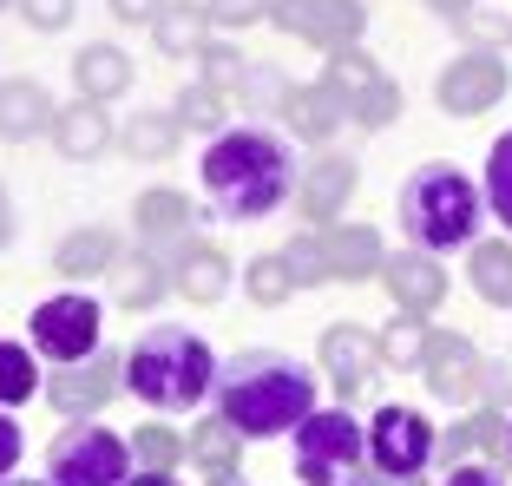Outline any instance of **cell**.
Here are the masks:
<instances>
[{"instance_id":"obj_1","label":"cell","mask_w":512,"mask_h":486,"mask_svg":"<svg viewBox=\"0 0 512 486\" xmlns=\"http://www.w3.org/2000/svg\"><path fill=\"white\" fill-rule=\"evenodd\" d=\"M296 184H302L296 152H289V138L270 132V125H230V132L211 138V152H204V198L230 224H256V217L283 211L296 198Z\"/></svg>"},{"instance_id":"obj_2","label":"cell","mask_w":512,"mask_h":486,"mask_svg":"<svg viewBox=\"0 0 512 486\" xmlns=\"http://www.w3.org/2000/svg\"><path fill=\"white\" fill-rule=\"evenodd\" d=\"M322 381L283 349H237L217 368V421H230L237 434L263 441V434H296L316 414Z\"/></svg>"},{"instance_id":"obj_3","label":"cell","mask_w":512,"mask_h":486,"mask_svg":"<svg viewBox=\"0 0 512 486\" xmlns=\"http://www.w3.org/2000/svg\"><path fill=\"white\" fill-rule=\"evenodd\" d=\"M217 355L197 329H178V322H158L125 349V388L145 401L151 414H197L217 395Z\"/></svg>"},{"instance_id":"obj_4","label":"cell","mask_w":512,"mask_h":486,"mask_svg":"<svg viewBox=\"0 0 512 486\" xmlns=\"http://www.w3.org/2000/svg\"><path fill=\"white\" fill-rule=\"evenodd\" d=\"M401 217H407V237L421 243L427 257L440 250H460V243H480V224H486V191L467 178L460 165H421L414 178L401 184Z\"/></svg>"},{"instance_id":"obj_5","label":"cell","mask_w":512,"mask_h":486,"mask_svg":"<svg viewBox=\"0 0 512 486\" xmlns=\"http://www.w3.org/2000/svg\"><path fill=\"white\" fill-rule=\"evenodd\" d=\"M368 467V427H355L348 408H316L296 427V473L302 486H355Z\"/></svg>"},{"instance_id":"obj_6","label":"cell","mask_w":512,"mask_h":486,"mask_svg":"<svg viewBox=\"0 0 512 486\" xmlns=\"http://www.w3.org/2000/svg\"><path fill=\"white\" fill-rule=\"evenodd\" d=\"M46 480L53 486H125L132 480V441L99 421H73L46 454Z\"/></svg>"},{"instance_id":"obj_7","label":"cell","mask_w":512,"mask_h":486,"mask_svg":"<svg viewBox=\"0 0 512 486\" xmlns=\"http://www.w3.org/2000/svg\"><path fill=\"white\" fill-rule=\"evenodd\" d=\"M27 335H33V349H40V362H53V368L92 362L99 335H106V309L92 303L86 289H66V296H46L27 316Z\"/></svg>"},{"instance_id":"obj_8","label":"cell","mask_w":512,"mask_h":486,"mask_svg":"<svg viewBox=\"0 0 512 486\" xmlns=\"http://www.w3.org/2000/svg\"><path fill=\"white\" fill-rule=\"evenodd\" d=\"M440 454V427L427 421L421 408H401V401H388V408H375V421H368V460H375L381 480H421L427 467H434Z\"/></svg>"},{"instance_id":"obj_9","label":"cell","mask_w":512,"mask_h":486,"mask_svg":"<svg viewBox=\"0 0 512 486\" xmlns=\"http://www.w3.org/2000/svg\"><path fill=\"white\" fill-rule=\"evenodd\" d=\"M270 20L296 40L322 46V53H348L362 46V27H368V7L362 0H276Z\"/></svg>"},{"instance_id":"obj_10","label":"cell","mask_w":512,"mask_h":486,"mask_svg":"<svg viewBox=\"0 0 512 486\" xmlns=\"http://www.w3.org/2000/svg\"><path fill=\"white\" fill-rule=\"evenodd\" d=\"M119 388H125V355H106V349L92 355V362H73V368L46 375V401L60 414H73V421H92Z\"/></svg>"},{"instance_id":"obj_11","label":"cell","mask_w":512,"mask_h":486,"mask_svg":"<svg viewBox=\"0 0 512 486\" xmlns=\"http://www.w3.org/2000/svg\"><path fill=\"white\" fill-rule=\"evenodd\" d=\"M421 375H427V388H434L447 408H473V401H480L486 362H480V349H473L460 329H434V335H427V362H421Z\"/></svg>"},{"instance_id":"obj_12","label":"cell","mask_w":512,"mask_h":486,"mask_svg":"<svg viewBox=\"0 0 512 486\" xmlns=\"http://www.w3.org/2000/svg\"><path fill=\"white\" fill-rule=\"evenodd\" d=\"M434 99H440V112H453V119L493 112L499 99H506V60H499V53H460V60L440 73Z\"/></svg>"},{"instance_id":"obj_13","label":"cell","mask_w":512,"mask_h":486,"mask_svg":"<svg viewBox=\"0 0 512 486\" xmlns=\"http://www.w3.org/2000/svg\"><path fill=\"white\" fill-rule=\"evenodd\" d=\"M381 283H388L401 316H434V309L447 303V270H440L427 250H394V257L381 263Z\"/></svg>"},{"instance_id":"obj_14","label":"cell","mask_w":512,"mask_h":486,"mask_svg":"<svg viewBox=\"0 0 512 486\" xmlns=\"http://www.w3.org/2000/svg\"><path fill=\"white\" fill-rule=\"evenodd\" d=\"M375 368H381V349L368 329H355V322H329L322 329V375H329V388L362 395L368 381H375Z\"/></svg>"},{"instance_id":"obj_15","label":"cell","mask_w":512,"mask_h":486,"mask_svg":"<svg viewBox=\"0 0 512 486\" xmlns=\"http://www.w3.org/2000/svg\"><path fill=\"white\" fill-rule=\"evenodd\" d=\"M60 106H53V92L40 79H0V138L7 145H27V138L53 132Z\"/></svg>"},{"instance_id":"obj_16","label":"cell","mask_w":512,"mask_h":486,"mask_svg":"<svg viewBox=\"0 0 512 486\" xmlns=\"http://www.w3.org/2000/svg\"><path fill=\"white\" fill-rule=\"evenodd\" d=\"M73 86L79 99H92V106H112L119 92H132V60H125L112 40H92L73 53Z\"/></svg>"},{"instance_id":"obj_17","label":"cell","mask_w":512,"mask_h":486,"mask_svg":"<svg viewBox=\"0 0 512 486\" xmlns=\"http://www.w3.org/2000/svg\"><path fill=\"white\" fill-rule=\"evenodd\" d=\"M322 250H329V283H362V276H381V263H388V250L368 224L322 230Z\"/></svg>"},{"instance_id":"obj_18","label":"cell","mask_w":512,"mask_h":486,"mask_svg":"<svg viewBox=\"0 0 512 486\" xmlns=\"http://www.w3.org/2000/svg\"><path fill=\"white\" fill-rule=\"evenodd\" d=\"M355 158H342V152H329L322 165H309L302 171V217H316V224H335L342 217V204L355 198Z\"/></svg>"},{"instance_id":"obj_19","label":"cell","mask_w":512,"mask_h":486,"mask_svg":"<svg viewBox=\"0 0 512 486\" xmlns=\"http://www.w3.org/2000/svg\"><path fill=\"white\" fill-rule=\"evenodd\" d=\"M348 119H355V112H348V99L329 86V79H322V86H302L296 99H289V132H296L302 145H329Z\"/></svg>"},{"instance_id":"obj_20","label":"cell","mask_w":512,"mask_h":486,"mask_svg":"<svg viewBox=\"0 0 512 486\" xmlns=\"http://www.w3.org/2000/svg\"><path fill=\"white\" fill-rule=\"evenodd\" d=\"M440 454L460 467V460H473V454H486L499 467V454H512V421L499 408H473L467 421L453 427V434H440Z\"/></svg>"},{"instance_id":"obj_21","label":"cell","mask_w":512,"mask_h":486,"mask_svg":"<svg viewBox=\"0 0 512 486\" xmlns=\"http://www.w3.org/2000/svg\"><path fill=\"white\" fill-rule=\"evenodd\" d=\"M112 119L106 106H92V99H73V106H60V119H53V145H60L73 165H86V158H99L112 145Z\"/></svg>"},{"instance_id":"obj_22","label":"cell","mask_w":512,"mask_h":486,"mask_svg":"<svg viewBox=\"0 0 512 486\" xmlns=\"http://www.w3.org/2000/svg\"><path fill=\"white\" fill-rule=\"evenodd\" d=\"M237 427L230 421H197V434L184 441V460H197V473L211 486H237Z\"/></svg>"},{"instance_id":"obj_23","label":"cell","mask_w":512,"mask_h":486,"mask_svg":"<svg viewBox=\"0 0 512 486\" xmlns=\"http://www.w3.org/2000/svg\"><path fill=\"white\" fill-rule=\"evenodd\" d=\"M151 40H158V53H171V60H197V46L211 40V14H204L197 0H165V14L151 20Z\"/></svg>"},{"instance_id":"obj_24","label":"cell","mask_w":512,"mask_h":486,"mask_svg":"<svg viewBox=\"0 0 512 486\" xmlns=\"http://www.w3.org/2000/svg\"><path fill=\"white\" fill-rule=\"evenodd\" d=\"M112 263H119V237H112L106 224L73 230V237L53 250V270H60V276H106Z\"/></svg>"},{"instance_id":"obj_25","label":"cell","mask_w":512,"mask_h":486,"mask_svg":"<svg viewBox=\"0 0 512 486\" xmlns=\"http://www.w3.org/2000/svg\"><path fill=\"white\" fill-rule=\"evenodd\" d=\"M165 263L151 257V250H138V257L112 263V303L119 309H151V303H165Z\"/></svg>"},{"instance_id":"obj_26","label":"cell","mask_w":512,"mask_h":486,"mask_svg":"<svg viewBox=\"0 0 512 486\" xmlns=\"http://www.w3.org/2000/svg\"><path fill=\"white\" fill-rule=\"evenodd\" d=\"M132 217H138V237L145 243L191 237V198H184V191H145V198L132 204Z\"/></svg>"},{"instance_id":"obj_27","label":"cell","mask_w":512,"mask_h":486,"mask_svg":"<svg viewBox=\"0 0 512 486\" xmlns=\"http://www.w3.org/2000/svg\"><path fill=\"white\" fill-rule=\"evenodd\" d=\"M467 276H473V289H480L486 303L512 309V243L480 237V243L467 250Z\"/></svg>"},{"instance_id":"obj_28","label":"cell","mask_w":512,"mask_h":486,"mask_svg":"<svg viewBox=\"0 0 512 486\" xmlns=\"http://www.w3.org/2000/svg\"><path fill=\"white\" fill-rule=\"evenodd\" d=\"M178 138H184V125L171 119V112H138V119H125L119 145L132 158H171V152H178Z\"/></svg>"},{"instance_id":"obj_29","label":"cell","mask_w":512,"mask_h":486,"mask_svg":"<svg viewBox=\"0 0 512 486\" xmlns=\"http://www.w3.org/2000/svg\"><path fill=\"white\" fill-rule=\"evenodd\" d=\"M427 335H434V329H427V316H401V309H394V322L381 329L375 349H381V362H388V368H421L427 362Z\"/></svg>"},{"instance_id":"obj_30","label":"cell","mask_w":512,"mask_h":486,"mask_svg":"<svg viewBox=\"0 0 512 486\" xmlns=\"http://www.w3.org/2000/svg\"><path fill=\"white\" fill-rule=\"evenodd\" d=\"M40 395V362L20 342H0V408H20V401Z\"/></svg>"},{"instance_id":"obj_31","label":"cell","mask_w":512,"mask_h":486,"mask_svg":"<svg viewBox=\"0 0 512 486\" xmlns=\"http://www.w3.org/2000/svg\"><path fill=\"white\" fill-rule=\"evenodd\" d=\"M243 283H250V303H256V309H276V303H289V296L302 289V283H296V270L283 263V250H276V257H256Z\"/></svg>"},{"instance_id":"obj_32","label":"cell","mask_w":512,"mask_h":486,"mask_svg":"<svg viewBox=\"0 0 512 486\" xmlns=\"http://www.w3.org/2000/svg\"><path fill=\"white\" fill-rule=\"evenodd\" d=\"M237 99L250 112H289V99H296V86H289L276 66H263V60H250V73H243V86H237Z\"/></svg>"},{"instance_id":"obj_33","label":"cell","mask_w":512,"mask_h":486,"mask_svg":"<svg viewBox=\"0 0 512 486\" xmlns=\"http://www.w3.org/2000/svg\"><path fill=\"white\" fill-rule=\"evenodd\" d=\"M132 467L138 473H178L184 467V441L171 427H138L132 434Z\"/></svg>"},{"instance_id":"obj_34","label":"cell","mask_w":512,"mask_h":486,"mask_svg":"<svg viewBox=\"0 0 512 486\" xmlns=\"http://www.w3.org/2000/svg\"><path fill=\"white\" fill-rule=\"evenodd\" d=\"M171 119H178L184 132H224V92L197 79V86H184V92H178Z\"/></svg>"},{"instance_id":"obj_35","label":"cell","mask_w":512,"mask_h":486,"mask_svg":"<svg viewBox=\"0 0 512 486\" xmlns=\"http://www.w3.org/2000/svg\"><path fill=\"white\" fill-rule=\"evenodd\" d=\"M486 211L499 217V224L512 230V132L506 138H493V152H486Z\"/></svg>"},{"instance_id":"obj_36","label":"cell","mask_w":512,"mask_h":486,"mask_svg":"<svg viewBox=\"0 0 512 486\" xmlns=\"http://www.w3.org/2000/svg\"><path fill=\"white\" fill-rule=\"evenodd\" d=\"M243 73H250V60H243L237 46H224V40H204V46H197V79H204V86L237 92Z\"/></svg>"},{"instance_id":"obj_37","label":"cell","mask_w":512,"mask_h":486,"mask_svg":"<svg viewBox=\"0 0 512 486\" xmlns=\"http://www.w3.org/2000/svg\"><path fill=\"white\" fill-rule=\"evenodd\" d=\"M381 79H388V73H381V66L368 60L362 46H348V53H335V60H329V86L342 92L348 106H355V99H362L368 86H381Z\"/></svg>"},{"instance_id":"obj_38","label":"cell","mask_w":512,"mask_h":486,"mask_svg":"<svg viewBox=\"0 0 512 486\" xmlns=\"http://www.w3.org/2000/svg\"><path fill=\"white\" fill-rule=\"evenodd\" d=\"M283 263L296 270L302 289H309V283H329V250H322V230H302V237H289Z\"/></svg>"},{"instance_id":"obj_39","label":"cell","mask_w":512,"mask_h":486,"mask_svg":"<svg viewBox=\"0 0 512 486\" xmlns=\"http://www.w3.org/2000/svg\"><path fill=\"white\" fill-rule=\"evenodd\" d=\"M348 112H355V125L381 132V125H394V112H401V86H394V79H381V86H368Z\"/></svg>"},{"instance_id":"obj_40","label":"cell","mask_w":512,"mask_h":486,"mask_svg":"<svg viewBox=\"0 0 512 486\" xmlns=\"http://www.w3.org/2000/svg\"><path fill=\"white\" fill-rule=\"evenodd\" d=\"M460 33L473 40V53H493V46H512V14H493V7H473L460 20Z\"/></svg>"},{"instance_id":"obj_41","label":"cell","mask_w":512,"mask_h":486,"mask_svg":"<svg viewBox=\"0 0 512 486\" xmlns=\"http://www.w3.org/2000/svg\"><path fill=\"white\" fill-rule=\"evenodd\" d=\"M276 0H204L211 27H250V20H270Z\"/></svg>"},{"instance_id":"obj_42","label":"cell","mask_w":512,"mask_h":486,"mask_svg":"<svg viewBox=\"0 0 512 486\" xmlns=\"http://www.w3.org/2000/svg\"><path fill=\"white\" fill-rule=\"evenodd\" d=\"M20 20L33 33H60V27H73V0H20Z\"/></svg>"},{"instance_id":"obj_43","label":"cell","mask_w":512,"mask_h":486,"mask_svg":"<svg viewBox=\"0 0 512 486\" xmlns=\"http://www.w3.org/2000/svg\"><path fill=\"white\" fill-rule=\"evenodd\" d=\"M20 454H27V434H20V421L7 408H0V480H14Z\"/></svg>"},{"instance_id":"obj_44","label":"cell","mask_w":512,"mask_h":486,"mask_svg":"<svg viewBox=\"0 0 512 486\" xmlns=\"http://www.w3.org/2000/svg\"><path fill=\"white\" fill-rule=\"evenodd\" d=\"M440 486H506V473H499L493 460H460V467H447Z\"/></svg>"},{"instance_id":"obj_45","label":"cell","mask_w":512,"mask_h":486,"mask_svg":"<svg viewBox=\"0 0 512 486\" xmlns=\"http://www.w3.org/2000/svg\"><path fill=\"white\" fill-rule=\"evenodd\" d=\"M480 401H486V408H506V401H512V368H506V362H486V375H480Z\"/></svg>"},{"instance_id":"obj_46","label":"cell","mask_w":512,"mask_h":486,"mask_svg":"<svg viewBox=\"0 0 512 486\" xmlns=\"http://www.w3.org/2000/svg\"><path fill=\"white\" fill-rule=\"evenodd\" d=\"M112 14L132 20V27H151V20L165 14V0H112Z\"/></svg>"},{"instance_id":"obj_47","label":"cell","mask_w":512,"mask_h":486,"mask_svg":"<svg viewBox=\"0 0 512 486\" xmlns=\"http://www.w3.org/2000/svg\"><path fill=\"white\" fill-rule=\"evenodd\" d=\"M14 243V198H7V184H0V250Z\"/></svg>"},{"instance_id":"obj_48","label":"cell","mask_w":512,"mask_h":486,"mask_svg":"<svg viewBox=\"0 0 512 486\" xmlns=\"http://www.w3.org/2000/svg\"><path fill=\"white\" fill-rule=\"evenodd\" d=\"M427 7H434V14H447V20H467L480 0H427Z\"/></svg>"},{"instance_id":"obj_49","label":"cell","mask_w":512,"mask_h":486,"mask_svg":"<svg viewBox=\"0 0 512 486\" xmlns=\"http://www.w3.org/2000/svg\"><path fill=\"white\" fill-rule=\"evenodd\" d=\"M125 486H178V473H132Z\"/></svg>"},{"instance_id":"obj_50","label":"cell","mask_w":512,"mask_h":486,"mask_svg":"<svg viewBox=\"0 0 512 486\" xmlns=\"http://www.w3.org/2000/svg\"><path fill=\"white\" fill-rule=\"evenodd\" d=\"M0 486H40V480H0ZM46 486H53V480H46Z\"/></svg>"},{"instance_id":"obj_51","label":"cell","mask_w":512,"mask_h":486,"mask_svg":"<svg viewBox=\"0 0 512 486\" xmlns=\"http://www.w3.org/2000/svg\"><path fill=\"white\" fill-rule=\"evenodd\" d=\"M7 7H20V0H0V14H7Z\"/></svg>"}]
</instances>
